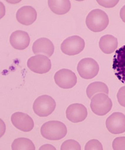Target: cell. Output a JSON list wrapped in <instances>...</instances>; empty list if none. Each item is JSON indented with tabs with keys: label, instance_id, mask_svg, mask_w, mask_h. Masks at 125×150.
<instances>
[{
	"label": "cell",
	"instance_id": "cell-1",
	"mask_svg": "<svg viewBox=\"0 0 125 150\" xmlns=\"http://www.w3.org/2000/svg\"><path fill=\"white\" fill-rule=\"evenodd\" d=\"M41 133L42 136L47 139L58 141L65 137L67 133V129L62 122L49 121L42 126Z\"/></svg>",
	"mask_w": 125,
	"mask_h": 150
},
{
	"label": "cell",
	"instance_id": "cell-2",
	"mask_svg": "<svg viewBox=\"0 0 125 150\" xmlns=\"http://www.w3.org/2000/svg\"><path fill=\"white\" fill-rule=\"evenodd\" d=\"M109 21L107 14L99 9L91 11L86 20L88 28L94 32H100L104 30L109 25Z\"/></svg>",
	"mask_w": 125,
	"mask_h": 150
},
{
	"label": "cell",
	"instance_id": "cell-3",
	"mask_svg": "<svg viewBox=\"0 0 125 150\" xmlns=\"http://www.w3.org/2000/svg\"><path fill=\"white\" fill-rule=\"evenodd\" d=\"M113 104L107 94L103 93L95 94L91 99L90 107L96 115L104 116L111 111Z\"/></svg>",
	"mask_w": 125,
	"mask_h": 150
},
{
	"label": "cell",
	"instance_id": "cell-4",
	"mask_svg": "<svg viewBox=\"0 0 125 150\" xmlns=\"http://www.w3.org/2000/svg\"><path fill=\"white\" fill-rule=\"evenodd\" d=\"M56 107V102L52 97L43 95L35 100L33 109L35 114L39 117H46L54 112Z\"/></svg>",
	"mask_w": 125,
	"mask_h": 150
},
{
	"label": "cell",
	"instance_id": "cell-5",
	"mask_svg": "<svg viewBox=\"0 0 125 150\" xmlns=\"http://www.w3.org/2000/svg\"><path fill=\"white\" fill-rule=\"evenodd\" d=\"M77 69L81 77L83 79H90L97 75L99 71V66L94 59L89 57L80 60Z\"/></svg>",
	"mask_w": 125,
	"mask_h": 150
},
{
	"label": "cell",
	"instance_id": "cell-6",
	"mask_svg": "<svg viewBox=\"0 0 125 150\" xmlns=\"http://www.w3.org/2000/svg\"><path fill=\"white\" fill-rule=\"evenodd\" d=\"M85 46L84 40L81 37L74 35L64 40L61 44V50L63 53L72 56L79 54L84 50Z\"/></svg>",
	"mask_w": 125,
	"mask_h": 150
},
{
	"label": "cell",
	"instance_id": "cell-7",
	"mask_svg": "<svg viewBox=\"0 0 125 150\" xmlns=\"http://www.w3.org/2000/svg\"><path fill=\"white\" fill-rule=\"evenodd\" d=\"M27 66L33 72L43 74L47 73L50 71L51 68V63L48 57L42 54H38L29 59Z\"/></svg>",
	"mask_w": 125,
	"mask_h": 150
},
{
	"label": "cell",
	"instance_id": "cell-8",
	"mask_svg": "<svg viewBox=\"0 0 125 150\" xmlns=\"http://www.w3.org/2000/svg\"><path fill=\"white\" fill-rule=\"evenodd\" d=\"M54 78L56 84L62 89H71L77 82V77L74 72L67 69H61L57 71Z\"/></svg>",
	"mask_w": 125,
	"mask_h": 150
},
{
	"label": "cell",
	"instance_id": "cell-9",
	"mask_svg": "<svg viewBox=\"0 0 125 150\" xmlns=\"http://www.w3.org/2000/svg\"><path fill=\"white\" fill-rule=\"evenodd\" d=\"M106 127L108 131L114 134L125 132V115L121 112H114L106 120Z\"/></svg>",
	"mask_w": 125,
	"mask_h": 150
},
{
	"label": "cell",
	"instance_id": "cell-10",
	"mask_svg": "<svg viewBox=\"0 0 125 150\" xmlns=\"http://www.w3.org/2000/svg\"><path fill=\"white\" fill-rule=\"evenodd\" d=\"M113 69L118 79L125 84V45L116 51L113 59Z\"/></svg>",
	"mask_w": 125,
	"mask_h": 150
},
{
	"label": "cell",
	"instance_id": "cell-11",
	"mask_svg": "<svg viewBox=\"0 0 125 150\" xmlns=\"http://www.w3.org/2000/svg\"><path fill=\"white\" fill-rule=\"evenodd\" d=\"M11 121L16 128L24 132H30L34 126L31 117L23 112H17L13 114L11 117Z\"/></svg>",
	"mask_w": 125,
	"mask_h": 150
},
{
	"label": "cell",
	"instance_id": "cell-12",
	"mask_svg": "<svg viewBox=\"0 0 125 150\" xmlns=\"http://www.w3.org/2000/svg\"><path fill=\"white\" fill-rule=\"evenodd\" d=\"M88 115L87 110L82 104L75 103L69 106L66 110L68 120L73 123L83 122Z\"/></svg>",
	"mask_w": 125,
	"mask_h": 150
},
{
	"label": "cell",
	"instance_id": "cell-13",
	"mask_svg": "<svg viewBox=\"0 0 125 150\" xmlns=\"http://www.w3.org/2000/svg\"><path fill=\"white\" fill-rule=\"evenodd\" d=\"M37 13L31 6H26L20 8L17 11L16 18L19 23L25 25H29L36 20Z\"/></svg>",
	"mask_w": 125,
	"mask_h": 150
},
{
	"label": "cell",
	"instance_id": "cell-14",
	"mask_svg": "<svg viewBox=\"0 0 125 150\" xmlns=\"http://www.w3.org/2000/svg\"><path fill=\"white\" fill-rule=\"evenodd\" d=\"M30 42L29 34L24 31H15L10 36V43L14 48L16 50H24L29 46Z\"/></svg>",
	"mask_w": 125,
	"mask_h": 150
},
{
	"label": "cell",
	"instance_id": "cell-15",
	"mask_svg": "<svg viewBox=\"0 0 125 150\" xmlns=\"http://www.w3.org/2000/svg\"><path fill=\"white\" fill-rule=\"evenodd\" d=\"M32 51L34 54H41L51 57L54 51V46L49 39L41 38L38 39L34 42Z\"/></svg>",
	"mask_w": 125,
	"mask_h": 150
},
{
	"label": "cell",
	"instance_id": "cell-16",
	"mask_svg": "<svg viewBox=\"0 0 125 150\" xmlns=\"http://www.w3.org/2000/svg\"><path fill=\"white\" fill-rule=\"evenodd\" d=\"M99 45L100 49L104 53L110 54L117 48L118 39L113 35H106L100 38Z\"/></svg>",
	"mask_w": 125,
	"mask_h": 150
},
{
	"label": "cell",
	"instance_id": "cell-17",
	"mask_svg": "<svg viewBox=\"0 0 125 150\" xmlns=\"http://www.w3.org/2000/svg\"><path fill=\"white\" fill-rule=\"evenodd\" d=\"M48 5L53 13L59 15L66 13L71 8V3L69 0H49Z\"/></svg>",
	"mask_w": 125,
	"mask_h": 150
},
{
	"label": "cell",
	"instance_id": "cell-18",
	"mask_svg": "<svg viewBox=\"0 0 125 150\" xmlns=\"http://www.w3.org/2000/svg\"><path fill=\"white\" fill-rule=\"evenodd\" d=\"M86 94L90 99L98 93L109 94V89L106 84L101 81H95L89 84L86 89Z\"/></svg>",
	"mask_w": 125,
	"mask_h": 150
},
{
	"label": "cell",
	"instance_id": "cell-19",
	"mask_svg": "<svg viewBox=\"0 0 125 150\" xmlns=\"http://www.w3.org/2000/svg\"><path fill=\"white\" fill-rule=\"evenodd\" d=\"M11 149L13 150H36V148L31 140L27 138H19L16 139L11 145Z\"/></svg>",
	"mask_w": 125,
	"mask_h": 150
},
{
	"label": "cell",
	"instance_id": "cell-20",
	"mask_svg": "<svg viewBox=\"0 0 125 150\" xmlns=\"http://www.w3.org/2000/svg\"><path fill=\"white\" fill-rule=\"evenodd\" d=\"M61 150H81V145L74 140L69 139L65 141L61 146Z\"/></svg>",
	"mask_w": 125,
	"mask_h": 150
},
{
	"label": "cell",
	"instance_id": "cell-21",
	"mask_svg": "<svg viewBox=\"0 0 125 150\" xmlns=\"http://www.w3.org/2000/svg\"><path fill=\"white\" fill-rule=\"evenodd\" d=\"M103 146L99 141L97 140H90L86 144L85 150H103Z\"/></svg>",
	"mask_w": 125,
	"mask_h": 150
},
{
	"label": "cell",
	"instance_id": "cell-22",
	"mask_svg": "<svg viewBox=\"0 0 125 150\" xmlns=\"http://www.w3.org/2000/svg\"><path fill=\"white\" fill-rule=\"evenodd\" d=\"M114 150H125V137H119L114 140L112 144Z\"/></svg>",
	"mask_w": 125,
	"mask_h": 150
},
{
	"label": "cell",
	"instance_id": "cell-23",
	"mask_svg": "<svg viewBox=\"0 0 125 150\" xmlns=\"http://www.w3.org/2000/svg\"><path fill=\"white\" fill-rule=\"evenodd\" d=\"M117 97L120 105L125 107V86L120 88L118 92Z\"/></svg>",
	"mask_w": 125,
	"mask_h": 150
},
{
	"label": "cell",
	"instance_id": "cell-24",
	"mask_svg": "<svg viewBox=\"0 0 125 150\" xmlns=\"http://www.w3.org/2000/svg\"><path fill=\"white\" fill-rule=\"evenodd\" d=\"M100 5L106 8H112L114 7L119 1H97Z\"/></svg>",
	"mask_w": 125,
	"mask_h": 150
},
{
	"label": "cell",
	"instance_id": "cell-25",
	"mask_svg": "<svg viewBox=\"0 0 125 150\" xmlns=\"http://www.w3.org/2000/svg\"><path fill=\"white\" fill-rule=\"evenodd\" d=\"M120 17L124 22L125 23V5L121 9L120 12Z\"/></svg>",
	"mask_w": 125,
	"mask_h": 150
},
{
	"label": "cell",
	"instance_id": "cell-26",
	"mask_svg": "<svg viewBox=\"0 0 125 150\" xmlns=\"http://www.w3.org/2000/svg\"><path fill=\"white\" fill-rule=\"evenodd\" d=\"M39 150H56V149L52 145L46 144L43 145L40 148Z\"/></svg>",
	"mask_w": 125,
	"mask_h": 150
}]
</instances>
